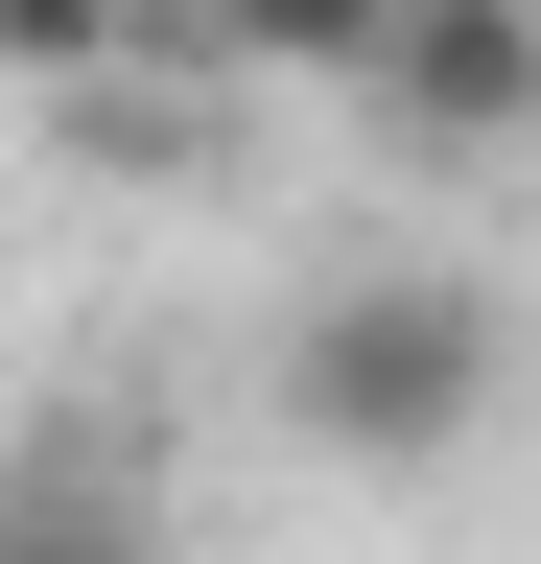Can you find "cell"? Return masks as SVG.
<instances>
[{
  "instance_id": "cell-1",
  "label": "cell",
  "mask_w": 541,
  "mask_h": 564,
  "mask_svg": "<svg viewBox=\"0 0 541 564\" xmlns=\"http://www.w3.org/2000/svg\"><path fill=\"white\" fill-rule=\"evenodd\" d=\"M495 400H518V306L470 259H354V282L283 306V423L329 470H447Z\"/></svg>"
},
{
  "instance_id": "cell-2",
  "label": "cell",
  "mask_w": 541,
  "mask_h": 564,
  "mask_svg": "<svg viewBox=\"0 0 541 564\" xmlns=\"http://www.w3.org/2000/svg\"><path fill=\"white\" fill-rule=\"evenodd\" d=\"M377 141H400V165H518V141H541V0H400Z\"/></svg>"
},
{
  "instance_id": "cell-3",
  "label": "cell",
  "mask_w": 541,
  "mask_h": 564,
  "mask_svg": "<svg viewBox=\"0 0 541 564\" xmlns=\"http://www.w3.org/2000/svg\"><path fill=\"white\" fill-rule=\"evenodd\" d=\"M0 564H165V494H142V447H72V423H47V447L0 470Z\"/></svg>"
},
{
  "instance_id": "cell-4",
  "label": "cell",
  "mask_w": 541,
  "mask_h": 564,
  "mask_svg": "<svg viewBox=\"0 0 541 564\" xmlns=\"http://www.w3.org/2000/svg\"><path fill=\"white\" fill-rule=\"evenodd\" d=\"M188 47H213V70H306V95H377L400 0H188Z\"/></svg>"
},
{
  "instance_id": "cell-5",
  "label": "cell",
  "mask_w": 541,
  "mask_h": 564,
  "mask_svg": "<svg viewBox=\"0 0 541 564\" xmlns=\"http://www.w3.org/2000/svg\"><path fill=\"white\" fill-rule=\"evenodd\" d=\"M142 24H165V0H0V70H47V95H72V70H118Z\"/></svg>"
}]
</instances>
